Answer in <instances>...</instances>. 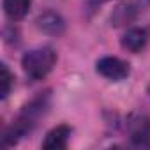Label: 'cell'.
Instances as JSON below:
<instances>
[{"mask_svg":"<svg viewBox=\"0 0 150 150\" xmlns=\"http://www.w3.org/2000/svg\"><path fill=\"white\" fill-rule=\"evenodd\" d=\"M0 80H2V99H6L7 96H9V92H11V85H13V74H11V71L7 69V65L6 64H2V76H0Z\"/></svg>","mask_w":150,"mask_h":150,"instance_id":"9c48e42d","label":"cell"},{"mask_svg":"<svg viewBox=\"0 0 150 150\" xmlns=\"http://www.w3.org/2000/svg\"><path fill=\"white\" fill-rule=\"evenodd\" d=\"M71 127L62 124V125H57L55 129H51L48 134H46V139L42 141V148L46 150H62L67 146L69 143V136H71Z\"/></svg>","mask_w":150,"mask_h":150,"instance_id":"5b68a950","label":"cell"},{"mask_svg":"<svg viewBox=\"0 0 150 150\" xmlns=\"http://www.w3.org/2000/svg\"><path fill=\"white\" fill-rule=\"evenodd\" d=\"M37 27L46 34H60L64 30V21L55 13H44L37 18Z\"/></svg>","mask_w":150,"mask_h":150,"instance_id":"52a82bcc","label":"cell"},{"mask_svg":"<svg viewBox=\"0 0 150 150\" xmlns=\"http://www.w3.org/2000/svg\"><path fill=\"white\" fill-rule=\"evenodd\" d=\"M96 69L101 76L108 78V80H113V81H120V80H125L129 76V65L117 58V57H104L101 60H97L96 64Z\"/></svg>","mask_w":150,"mask_h":150,"instance_id":"3957f363","label":"cell"},{"mask_svg":"<svg viewBox=\"0 0 150 150\" xmlns=\"http://www.w3.org/2000/svg\"><path fill=\"white\" fill-rule=\"evenodd\" d=\"M132 18H134V9H132L131 6H127V4H120V6L115 9L113 16H111V20H113V23H115V25L129 23Z\"/></svg>","mask_w":150,"mask_h":150,"instance_id":"ba28073f","label":"cell"},{"mask_svg":"<svg viewBox=\"0 0 150 150\" xmlns=\"http://www.w3.org/2000/svg\"><path fill=\"white\" fill-rule=\"evenodd\" d=\"M32 0H4V13L11 21H20L28 14Z\"/></svg>","mask_w":150,"mask_h":150,"instance_id":"8992f818","label":"cell"},{"mask_svg":"<svg viewBox=\"0 0 150 150\" xmlns=\"http://www.w3.org/2000/svg\"><path fill=\"white\" fill-rule=\"evenodd\" d=\"M55 64H57V53L48 46L34 48L27 51L21 58V67L25 74L34 81L46 78L51 72V69L55 67Z\"/></svg>","mask_w":150,"mask_h":150,"instance_id":"6da1fadb","label":"cell"},{"mask_svg":"<svg viewBox=\"0 0 150 150\" xmlns=\"http://www.w3.org/2000/svg\"><path fill=\"white\" fill-rule=\"evenodd\" d=\"M87 2H88V6H90V7H99V6L106 4L108 0H87Z\"/></svg>","mask_w":150,"mask_h":150,"instance_id":"30bf717a","label":"cell"},{"mask_svg":"<svg viewBox=\"0 0 150 150\" xmlns=\"http://www.w3.org/2000/svg\"><path fill=\"white\" fill-rule=\"evenodd\" d=\"M127 132L136 146L150 145V117L136 113L127 118Z\"/></svg>","mask_w":150,"mask_h":150,"instance_id":"7a4b0ae2","label":"cell"},{"mask_svg":"<svg viewBox=\"0 0 150 150\" xmlns=\"http://www.w3.org/2000/svg\"><path fill=\"white\" fill-rule=\"evenodd\" d=\"M148 42V30L146 28H139V27H134V28H129L124 37H122V48L131 51V53H138L141 51Z\"/></svg>","mask_w":150,"mask_h":150,"instance_id":"277c9868","label":"cell"}]
</instances>
